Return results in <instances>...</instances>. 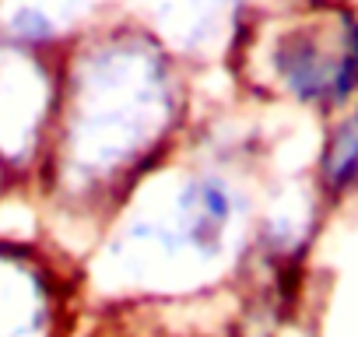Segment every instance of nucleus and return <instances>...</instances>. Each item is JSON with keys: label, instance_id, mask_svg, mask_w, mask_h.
<instances>
[{"label": "nucleus", "instance_id": "1", "mask_svg": "<svg viewBox=\"0 0 358 337\" xmlns=\"http://www.w3.org/2000/svg\"><path fill=\"white\" fill-rule=\"evenodd\" d=\"M323 176H327V187L334 190H341L344 183L358 176V116L334 134L323 158Z\"/></svg>", "mask_w": 358, "mask_h": 337}]
</instances>
